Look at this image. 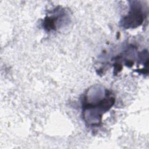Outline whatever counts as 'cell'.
<instances>
[{
    "label": "cell",
    "instance_id": "cell-1",
    "mask_svg": "<svg viewBox=\"0 0 149 149\" xmlns=\"http://www.w3.org/2000/svg\"><path fill=\"white\" fill-rule=\"evenodd\" d=\"M115 98L108 90L101 97L98 96L93 101L84 97L83 102V117L86 124L88 126H98L101 123L102 116L113 105Z\"/></svg>",
    "mask_w": 149,
    "mask_h": 149
},
{
    "label": "cell",
    "instance_id": "cell-2",
    "mask_svg": "<svg viewBox=\"0 0 149 149\" xmlns=\"http://www.w3.org/2000/svg\"><path fill=\"white\" fill-rule=\"evenodd\" d=\"M144 19L142 5L139 1H131L130 10L121 20V26L124 29H134L140 26Z\"/></svg>",
    "mask_w": 149,
    "mask_h": 149
}]
</instances>
